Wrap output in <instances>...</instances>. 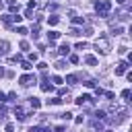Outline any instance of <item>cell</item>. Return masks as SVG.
<instances>
[{
	"instance_id": "1",
	"label": "cell",
	"mask_w": 132,
	"mask_h": 132,
	"mask_svg": "<svg viewBox=\"0 0 132 132\" xmlns=\"http://www.w3.org/2000/svg\"><path fill=\"white\" fill-rule=\"evenodd\" d=\"M109 10H111V2L109 0H95V12H97V16L107 19Z\"/></svg>"
},
{
	"instance_id": "2",
	"label": "cell",
	"mask_w": 132,
	"mask_h": 132,
	"mask_svg": "<svg viewBox=\"0 0 132 132\" xmlns=\"http://www.w3.org/2000/svg\"><path fill=\"white\" fill-rule=\"evenodd\" d=\"M95 47H97V52H101V54H107V52H109V43H107L105 37L97 39V41H95Z\"/></svg>"
},
{
	"instance_id": "3",
	"label": "cell",
	"mask_w": 132,
	"mask_h": 132,
	"mask_svg": "<svg viewBox=\"0 0 132 132\" xmlns=\"http://www.w3.org/2000/svg\"><path fill=\"white\" fill-rule=\"evenodd\" d=\"M128 60H122V62H118V66H116V76H122V74H126L128 72Z\"/></svg>"
},
{
	"instance_id": "4",
	"label": "cell",
	"mask_w": 132,
	"mask_h": 132,
	"mask_svg": "<svg viewBox=\"0 0 132 132\" xmlns=\"http://www.w3.org/2000/svg\"><path fill=\"white\" fill-rule=\"evenodd\" d=\"M35 80H37V78H35V74H23V76L19 78V82H21L23 87H29V85H31V82H35Z\"/></svg>"
},
{
	"instance_id": "5",
	"label": "cell",
	"mask_w": 132,
	"mask_h": 132,
	"mask_svg": "<svg viewBox=\"0 0 132 132\" xmlns=\"http://www.w3.org/2000/svg\"><path fill=\"white\" fill-rule=\"evenodd\" d=\"M91 103H93V97H91L89 93H85V95H80V97L76 99V105H80V107H82V105H91Z\"/></svg>"
},
{
	"instance_id": "6",
	"label": "cell",
	"mask_w": 132,
	"mask_h": 132,
	"mask_svg": "<svg viewBox=\"0 0 132 132\" xmlns=\"http://www.w3.org/2000/svg\"><path fill=\"white\" fill-rule=\"evenodd\" d=\"M8 47H10V43H8L6 39H2V41H0V56H6V54H8Z\"/></svg>"
},
{
	"instance_id": "7",
	"label": "cell",
	"mask_w": 132,
	"mask_h": 132,
	"mask_svg": "<svg viewBox=\"0 0 132 132\" xmlns=\"http://www.w3.org/2000/svg\"><path fill=\"white\" fill-rule=\"evenodd\" d=\"M58 54H60V56H68V54H70V45H68V43H62V45L58 47Z\"/></svg>"
},
{
	"instance_id": "8",
	"label": "cell",
	"mask_w": 132,
	"mask_h": 132,
	"mask_svg": "<svg viewBox=\"0 0 132 132\" xmlns=\"http://www.w3.org/2000/svg\"><path fill=\"white\" fill-rule=\"evenodd\" d=\"M78 80H80V74H68V76H66V82H68V85H76Z\"/></svg>"
},
{
	"instance_id": "9",
	"label": "cell",
	"mask_w": 132,
	"mask_h": 132,
	"mask_svg": "<svg viewBox=\"0 0 132 132\" xmlns=\"http://www.w3.org/2000/svg\"><path fill=\"white\" fill-rule=\"evenodd\" d=\"M85 64H89V66H97L99 60H97L95 56H85Z\"/></svg>"
},
{
	"instance_id": "10",
	"label": "cell",
	"mask_w": 132,
	"mask_h": 132,
	"mask_svg": "<svg viewBox=\"0 0 132 132\" xmlns=\"http://www.w3.org/2000/svg\"><path fill=\"white\" fill-rule=\"evenodd\" d=\"M14 116H16V120H25L27 116H25V111H23V107L21 105H16L14 107Z\"/></svg>"
},
{
	"instance_id": "11",
	"label": "cell",
	"mask_w": 132,
	"mask_h": 132,
	"mask_svg": "<svg viewBox=\"0 0 132 132\" xmlns=\"http://www.w3.org/2000/svg\"><path fill=\"white\" fill-rule=\"evenodd\" d=\"M39 87H41V91H43V93H50V91H52V89H54V87H52V85H50V80H43V82H41V85H39Z\"/></svg>"
},
{
	"instance_id": "12",
	"label": "cell",
	"mask_w": 132,
	"mask_h": 132,
	"mask_svg": "<svg viewBox=\"0 0 132 132\" xmlns=\"http://www.w3.org/2000/svg\"><path fill=\"white\" fill-rule=\"evenodd\" d=\"M29 103H31V107H33V109H39V107H41V101H39L37 97H31V99H29Z\"/></svg>"
},
{
	"instance_id": "13",
	"label": "cell",
	"mask_w": 132,
	"mask_h": 132,
	"mask_svg": "<svg viewBox=\"0 0 132 132\" xmlns=\"http://www.w3.org/2000/svg\"><path fill=\"white\" fill-rule=\"evenodd\" d=\"M47 39L54 43L56 39H60V33H58V31H50V33H47Z\"/></svg>"
},
{
	"instance_id": "14",
	"label": "cell",
	"mask_w": 132,
	"mask_h": 132,
	"mask_svg": "<svg viewBox=\"0 0 132 132\" xmlns=\"http://www.w3.org/2000/svg\"><path fill=\"white\" fill-rule=\"evenodd\" d=\"M0 19H2V23H4V25H8V27H10V23H12V14H2Z\"/></svg>"
},
{
	"instance_id": "15",
	"label": "cell",
	"mask_w": 132,
	"mask_h": 132,
	"mask_svg": "<svg viewBox=\"0 0 132 132\" xmlns=\"http://www.w3.org/2000/svg\"><path fill=\"white\" fill-rule=\"evenodd\" d=\"M29 132H50V128H41V126H31Z\"/></svg>"
},
{
	"instance_id": "16",
	"label": "cell",
	"mask_w": 132,
	"mask_h": 132,
	"mask_svg": "<svg viewBox=\"0 0 132 132\" xmlns=\"http://www.w3.org/2000/svg\"><path fill=\"white\" fill-rule=\"evenodd\" d=\"M52 82H54V85H62V82H64V78H62V76H58V74H54V76H52Z\"/></svg>"
},
{
	"instance_id": "17",
	"label": "cell",
	"mask_w": 132,
	"mask_h": 132,
	"mask_svg": "<svg viewBox=\"0 0 132 132\" xmlns=\"http://www.w3.org/2000/svg\"><path fill=\"white\" fill-rule=\"evenodd\" d=\"M62 103V99L60 97H54V99H47V105H60Z\"/></svg>"
},
{
	"instance_id": "18",
	"label": "cell",
	"mask_w": 132,
	"mask_h": 132,
	"mask_svg": "<svg viewBox=\"0 0 132 132\" xmlns=\"http://www.w3.org/2000/svg\"><path fill=\"white\" fill-rule=\"evenodd\" d=\"M68 62H72V64H78V56H76V54H68Z\"/></svg>"
},
{
	"instance_id": "19",
	"label": "cell",
	"mask_w": 132,
	"mask_h": 132,
	"mask_svg": "<svg viewBox=\"0 0 132 132\" xmlns=\"http://www.w3.org/2000/svg\"><path fill=\"white\" fill-rule=\"evenodd\" d=\"M56 68H58V70H64V68H66V60H58V62H56Z\"/></svg>"
},
{
	"instance_id": "20",
	"label": "cell",
	"mask_w": 132,
	"mask_h": 132,
	"mask_svg": "<svg viewBox=\"0 0 132 132\" xmlns=\"http://www.w3.org/2000/svg\"><path fill=\"white\" fill-rule=\"evenodd\" d=\"M95 118H97V120H105V111H103V109H97V111H95Z\"/></svg>"
},
{
	"instance_id": "21",
	"label": "cell",
	"mask_w": 132,
	"mask_h": 132,
	"mask_svg": "<svg viewBox=\"0 0 132 132\" xmlns=\"http://www.w3.org/2000/svg\"><path fill=\"white\" fill-rule=\"evenodd\" d=\"M58 21H60V19H58V16H54V14H52V16H47V23H50V25H58Z\"/></svg>"
},
{
	"instance_id": "22",
	"label": "cell",
	"mask_w": 132,
	"mask_h": 132,
	"mask_svg": "<svg viewBox=\"0 0 132 132\" xmlns=\"http://www.w3.org/2000/svg\"><path fill=\"white\" fill-rule=\"evenodd\" d=\"M72 23H74V25H82L85 19H82V16H72Z\"/></svg>"
},
{
	"instance_id": "23",
	"label": "cell",
	"mask_w": 132,
	"mask_h": 132,
	"mask_svg": "<svg viewBox=\"0 0 132 132\" xmlns=\"http://www.w3.org/2000/svg\"><path fill=\"white\" fill-rule=\"evenodd\" d=\"M21 68H23V70H31L33 66H31V62H27V60H25V62H21Z\"/></svg>"
},
{
	"instance_id": "24",
	"label": "cell",
	"mask_w": 132,
	"mask_h": 132,
	"mask_svg": "<svg viewBox=\"0 0 132 132\" xmlns=\"http://www.w3.org/2000/svg\"><path fill=\"white\" fill-rule=\"evenodd\" d=\"M130 95H132V93H130V89H124V91H122V97H124L126 101H130Z\"/></svg>"
},
{
	"instance_id": "25",
	"label": "cell",
	"mask_w": 132,
	"mask_h": 132,
	"mask_svg": "<svg viewBox=\"0 0 132 132\" xmlns=\"http://www.w3.org/2000/svg\"><path fill=\"white\" fill-rule=\"evenodd\" d=\"M31 33H33V37H37L39 35V25H33L31 27Z\"/></svg>"
},
{
	"instance_id": "26",
	"label": "cell",
	"mask_w": 132,
	"mask_h": 132,
	"mask_svg": "<svg viewBox=\"0 0 132 132\" xmlns=\"http://www.w3.org/2000/svg\"><path fill=\"white\" fill-rule=\"evenodd\" d=\"M27 62H31V64H33V62H37V54H35V52H31V54H29V60H27Z\"/></svg>"
},
{
	"instance_id": "27",
	"label": "cell",
	"mask_w": 132,
	"mask_h": 132,
	"mask_svg": "<svg viewBox=\"0 0 132 132\" xmlns=\"http://www.w3.org/2000/svg\"><path fill=\"white\" fill-rule=\"evenodd\" d=\"M8 60H10V62H12V64H14V62H21V60H23V58H21V54H16V56H10V58H8Z\"/></svg>"
},
{
	"instance_id": "28",
	"label": "cell",
	"mask_w": 132,
	"mask_h": 132,
	"mask_svg": "<svg viewBox=\"0 0 132 132\" xmlns=\"http://www.w3.org/2000/svg\"><path fill=\"white\" fill-rule=\"evenodd\" d=\"M14 99H16V93H14V91H10V93L6 95V101H14Z\"/></svg>"
},
{
	"instance_id": "29",
	"label": "cell",
	"mask_w": 132,
	"mask_h": 132,
	"mask_svg": "<svg viewBox=\"0 0 132 132\" xmlns=\"http://www.w3.org/2000/svg\"><path fill=\"white\" fill-rule=\"evenodd\" d=\"M60 118H62V120H72V113H70V111H64Z\"/></svg>"
},
{
	"instance_id": "30",
	"label": "cell",
	"mask_w": 132,
	"mask_h": 132,
	"mask_svg": "<svg viewBox=\"0 0 132 132\" xmlns=\"http://www.w3.org/2000/svg\"><path fill=\"white\" fill-rule=\"evenodd\" d=\"M16 33H21V35H25V33H29V31H27L25 27H21V25H19V27H16Z\"/></svg>"
},
{
	"instance_id": "31",
	"label": "cell",
	"mask_w": 132,
	"mask_h": 132,
	"mask_svg": "<svg viewBox=\"0 0 132 132\" xmlns=\"http://www.w3.org/2000/svg\"><path fill=\"white\" fill-rule=\"evenodd\" d=\"M122 31H124V27H122V25H118V27H113V33H116V35H120Z\"/></svg>"
},
{
	"instance_id": "32",
	"label": "cell",
	"mask_w": 132,
	"mask_h": 132,
	"mask_svg": "<svg viewBox=\"0 0 132 132\" xmlns=\"http://www.w3.org/2000/svg\"><path fill=\"white\" fill-rule=\"evenodd\" d=\"M25 16H27V19H33V10L27 8V10H25Z\"/></svg>"
},
{
	"instance_id": "33",
	"label": "cell",
	"mask_w": 132,
	"mask_h": 132,
	"mask_svg": "<svg viewBox=\"0 0 132 132\" xmlns=\"http://www.w3.org/2000/svg\"><path fill=\"white\" fill-rule=\"evenodd\" d=\"M70 35H74V37H76V35H80V31H78L76 27H72V29H70Z\"/></svg>"
},
{
	"instance_id": "34",
	"label": "cell",
	"mask_w": 132,
	"mask_h": 132,
	"mask_svg": "<svg viewBox=\"0 0 132 132\" xmlns=\"http://www.w3.org/2000/svg\"><path fill=\"white\" fill-rule=\"evenodd\" d=\"M85 47H87L85 41H78V43H76V50H85Z\"/></svg>"
},
{
	"instance_id": "35",
	"label": "cell",
	"mask_w": 132,
	"mask_h": 132,
	"mask_svg": "<svg viewBox=\"0 0 132 132\" xmlns=\"http://www.w3.org/2000/svg\"><path fill=\"white\" fill-rule=\"evenodd\" d=\"M37 68H39V70H45L47 64H45V62H37Z\"/></svg>"
},
{
	"instance_id": "36",
	"label": "cell",
	"mask_w": 132,
	"mask_h": 132,
	"mask_svg": "<svg viewBox=\"0 0 132 132\" xmlns=\"http://www.w3.org/2000/svg\"><path fill=\"white\" fill-rule=\"evenodd\" d=\"M4 130H6V132H12V130H14V124H6Z\"/></svg>"
},
{
	"instance_id": "37",
	"label": "cell",
	"mask_w": 132,
	"mask_h": 132,
	"mask_svg": "<svg viewBox=\"0 0 132 132\" xmlns=\"http://www.w3.org/2000/svg\"><path fill=\"white\" fill-rule=\"evenodd\" d=\"M12 21H14V23H21V21H23V16H19V14H12Z\"/></svg>"
},
{
	"instance_id": "38",
	"label": "cell",
	"mask_w": 132,
	"mask_h": 132,
	"mask_svg": "<svg viewBox=\"0 0 132 132\" xmlns=\"http://www.w3.org/2000/svg\"><path fill=\"white\" fill-rule=\"evenodd\" d=\"M21 50H29V41H21Z\"/></svg>"
},
{
	"instance_id": "39",
	"label": "cell",
	"mask_w": 132,
	"mask_h": 132,
	"mask_svg": "<svg viewBox=\"0 0 132 132\" xmlns=\"http://www.w3.org/2000/svg\"><path fill=\"white\" fill-rule=\"evenodd\" d=\"M4 113H6V107H4V105H2V107H0V118H2V116H4Z\"/></svg>"
},
{
	"instance_id": "40",
	"label": "cell",
	"mask_w": 132,
	"mask_h": 132,
	"mask_svg": "<svg viewBox=\"0 0 132 132\" xmlns=\"http://www.w3.org/2000/svg\"><path fill=\"white\" fill-rule=\"evenodd\" d=\"M6 4H8V6H12V4H16V0H6Z\"/></svg>"
},
{
	"instance_id": "41",
	"label": "cell",
	"mask_w": 132,
	"mask_h": 132,
	"mask_svg": "<svg viewBox=\"0 0 132 132\" xmlns=\"http://www.w3.org/2000/svg\"><path fill=\"white\" fill-rule=\"evenodd\" d=\"M4 74H6V70H4V68H2V66H0V78H2V76H4Z\"/></svg>"
},
{
	"instance_id": "42",
	"label": "cell",
	"mask_w": 132,
	"mask_h": 132,
	"mask_svg": "<svg viewBox=\"0 0 132 132\" xmlns=\"http://www.w3.org/2000/svg\"><path fill=\"white\" fill-rule=\"evenodd\" d=\"M116 2H118V4H124V2H126V0H116Z\"/></svg>"
},
{
	"instance_id": "43",
	"label": "cell",
	"mask_w": 132,
	"mask_h": 132,
	"mask_svg": "<svg viewBox=\"0 0 132 132\" xmlns=\"http://www.w3.org/2000/svg\"><path fill=\"white\" fill-rule=\"evenodd\" d=\"M103 132H113V130H103Z\"/></svg>"
},
{
	"instance_id": "44",
	"label": "cell",
	"mask_w": 132,
	"mask_h": 132,
	"mask_svg": "<svg viewBox=\"0 0 132 132\" xmlns=\"http://www.w3.org/2000/svg\"><path fill=\"white\" fill-rule=\"evenodd\" d=\"M0 6H2V0H0Z\"/></svg>"
}]
</instances>
